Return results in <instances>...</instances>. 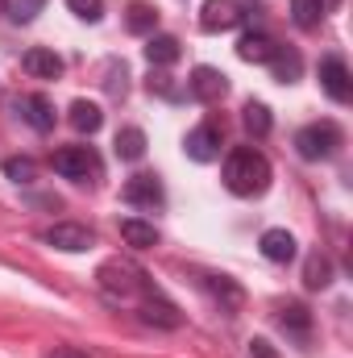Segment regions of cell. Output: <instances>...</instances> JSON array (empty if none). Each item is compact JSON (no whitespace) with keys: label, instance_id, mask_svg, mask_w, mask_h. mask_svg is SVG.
<instances>
[{"label":"cell","instance_id":"cell-1","mask_svg":"<svg viewBox=\"0 0 353 358\" xmlns=\"http://www.w3.org/2000/svg\"><path fill=\"white\" fill-rule=\"evenodd\" d=\"M270 176L274 171H270L266 155L254 150V146H237L225 159V187L233 196H262L266 187H270Z\"/></svg>","mask_w":353,"mask_h":358},{"label":"cell","instance_id":"cell-2","mask_svg":"<svg viewBox=\"0 0 353 358\" xmlns=\"http://www.w3.org/2000/svg\"><path fill=\"white\" fill-rule=\"evenodd\" d=\"M96 279H100V287L112 296V300H142L154 283H150V275L137 267V263H129V259H108L104 267L96 271Z\"/></svg>","mask_w":353,"mask_h":358},{"label":"cell","instance_id":"cell-3","mask_svg":"<svg viewBox=\"0 0 353 358\" xmlns=\"http://www.w3.org/2000/svg\"><path fill=\"white\" fill-rule=\"evenodd\" d=\"M337 146H341V129H337L333 121H316V125H303V129L295 134V150H299V159H308V163L333 159Z\"/></svg>","mask_w":353,"mask_h":358},{"label":"cell","instance_id":"cell-4","mask_svg":"<svg viewBox=\"0 0 353 358\" xmlns=\"http://www.w3.org/2000/svg\"><path fill=\"white\" fill-rule=\"evenodd\" d=\"M54 171L63 179L88 183L91 176H100V159L91 155V146H63V150H54Z\"/></svg>","mask_w":353,"mask_h":358},{"label":"cell","instance_id":"cell-5","mask_svg":"<svg viewBox=\"0 0 353 358\" xmlns=\"http://www.w3.org/2000/svg\"><path fill=\"white\" fill-rule=\"evenodd\" d=\"M42 242H46V246H54V250H63V255H84V250L96 246V234H91L88 225L59 221V225H50V229L42 234Z\"/></svg>","mask_w":353,"mask_h":358},{"label":"cell","instance_id":"cell-6","mask_svg":"<svg viewBox=\"0 0 353 358\" xmlns=\"http://www.w3.org/2000/svg\"><path fill=\"white\" fill-rule=\"evenodd\" d=\"M220 146H225V134H220V125H212V121L195 125V129L183 138V150H187V159H195V163L220 159Z\"/></svg>","mask_w":353,"mask_h":358},{"label":"cell","instance_id":"cell-7","mask_svg":"<svg viewBox=\"0 0 353 358\" xmlns=\"http://www.w3.org/2000/svg\"><path fill=\"white\" fill-rule=\"evenodd\" d=\"M241 21H246V13H241L237 0H204V8H200V29L204 34H225V29H237Z\"/></svg>","mask_w":353,"mask_h":358},{"label":"cell","instance_id":"cell-8","mask_svg":"<svg viewBox=\"0 0 353 358\" xmlns=\"http://www.w3.org/2000/svg\"><path fill=\"white\" fill-rule=\"evenodd\" d=\"M320 88L329 92V100H337V104H350V96H353V76H350V67H345V59H341V55H329V59H320Z\"/></svg>","mask_w":353,"mask_h":358},{"label":"cell","instance_id":"cell-9","mask_svg":"<svg viewBox=\"0 0 353 358\" xmlns=\"http://www.w3.org/2000/svg\"><path fill=\"white\" fill-rule=\"evenodd\" d=\"M121 200L125 204H133V208H158L167 196H163V179L158 176H133V179H125V187H121Z\"/></svg>","mask_w":353,"mask_h":358},{"label":"cell","instance_id":"cell-10","mask_svg":"<svg viewBox=\"0 0 353 358\" xmlns=\"http://www.w3.org/2000/svg\"><path fill=\"white\" fill-rule=\"evenodd\" d=\"M187 92H191L200 104H216V100H225L229 80H225V71H216V67H195L191 80H187Z\"/></svg>","mask_w":353,"mask_h":358},{"label":"cell","instance_id":"cell-11","mask_svg":"<svg viewBox=\"0 0 353 358\" xmlns=\"http://www.w3.org/2000/svg\"><path fill=\"white\" fill-rule=\"evenodd\" d=\"M142 321H150V325H163V329H179L183 325V317H179V308L158 292V287H150L146 296H142Z\"/></svg>","mask_w":353,"mask_h":358},{"label":"cell","instance_id":"cell-12","mask_svg":"<svg viewBox=\"0 0 353 358\" xmlns=\"http://www.w3.org/2000/svg\"><path fill=\"white\" fill-rule=\"evenodd\" d=\"M17 113L38 129V134H50L54 129V121H59V113H54V104H50V96H42V92H33V96H21L17 100Z\"/></svg>","mask_w":353,"mask_h":358},{"label":"cell","instance_id":"cell-13","mask_svg":"<svg viewBox=\"0 0 353 358\" xmlns=\"http://www.w3.org/2000/svg\"><path fill=\"white\" fill-rule=\"evenodd\" d=\"M21 67H25V76H33V80H59V76H63V59H59L54 50H46V46L25 50Z\"/></svg>","mask_w":353,"mask_h":358},{"label":"cell","instance_id":"cell-14","mask_svg":"<svg viewBox=\"0 0 353 358\" xmlns=\"http://www.w3.org/2000/svg\"><path fill=\"white\" fill-rule=\"evenodd\" d=\"M270 55H274V38L262 34V29H246L237 38V59L241 63H270Z\"/></svg>","mask_w":353,"mask_h":358},{"label":"cell","instance_id":"cell-15","mask_svg":"<svg viewBox=\"0 0 353 358\" xmlns=\"http://www.w3.org/2000/svg\"><path fill=\"white\" fill-rule=\"evenodd\" d=\"M204 287L216 296L220 313H237V308H241V300H246V292H241L229 275H204Z\"/></svg>","mask_w":353,"mask_h":358},{"label":"cell","instance_id":"cell-16","mask_svg":"<svg viewBox=\"0 0 353 358\" xmlns=\"http://www.w3.org/2000/svg\"><path fill=\"white\" fill-rule=\"evenodd\" d=\"M258 250H262V259H270V263H291L295 259V238L287 229H266Z\"/></svg>","mask_w":353,"mask_h":358},{"label":"cell","instance_id":"cell-17","mask_svg":"<svg viewBox=\"0 0 353 358\" xmlns=\"http://www.w3.org/2000/svg\"><path fill=\"white\" fill-rule=\"evenodd\" d=\"M121 238H125V246H133V250L158 246V229H154L150 221H137V217H125V221H121Z\"/></svg>","mask_w":353,"mask_h":358},{"label":"cell","instance_id":"cell-18","mask_svg":"<svg viewBox=\"0 0 353 358\" xmlns=\"http://www.w3.org/2000/svg\"><path fill=\"white\" fill-rule=\"evenodd\" d=\"M146 59H150V67H171L179 59V38H171V34H150L146 38Z\"/></svg>","mask_w":353,"mask_h":358},{"label":"cell","instance_id":"cell-19","mask_svg":"<svg viewBox=\"0 0 353 358\" xmlns=\"http://www.w3.org/2000/svg\"><path fill=\"white\" fill-rule=\"evenodd\" d=\"M270 71H274V80H278V84H295V80H299V71H303V59H299L295 50L274 46V55H270Z\"/></svg>","mask_w":353,"mask_h":358},{"label":"cell","instance_id":"cell-20","mask_svg":"<svg viewBox=\"0 0 353 358\" xmlns=\"http://www.w3.org/2000/svg\"><path fill=\"white\" fill-rule=\"evenodd\" d=\"M112 150H117V159H125V163H137V159L146 155V134H142L137 125H125V129L117 134Z\"/></svg>","mask_w":353,"mask_h":358},{"label":"cell","instance_id":"cell-21","mask_svg":"<svg viewBox=\"0 0 353 358\" xmlns=\"http://www.w3.org/2000/svg\"><path fill=\"white\" fill-rule=\"evenodd\" d=\"M125 25H129V34H154V25H158V8L146 4V0H133L129 13H125Z\"/></svg>","mask_w":353,"mask_h":358},{"label":"cell","instance_id":"cell-22","mask_svg":"<svg viewBox=\"0 0 353 358\" xmlns=\"http://www.w3.org/2000/svg\"><path fill=\"white\" fill-rule=\"evenodd\" d=\"M71 125H75L80 134H96V129L104 125L100 104H96V100H75V104H71Z\"/></svg>","mask_w":353,"mask_h":358},{"label":"cell","instance_id":"cell-23","mask_svg":"<svg viewBox=\"0 0 353 358\" xmlns=\"http://www.w3.org/2000/svg\"><path fill=\"white\" fill-rule=\"evenodd\" d=\"M278 325H283L287 334H295V338H308V334H312V313H308L303 304H283Z\"/></svg>","mask_w":353,"mask_h":358},{"label":"cell","instance_id":"cell-24","mask_svg":"<svg viewBox=\"0 0 353 358\" xmlns=\"http://www.w3.org/2000/svg\"><path fill=\"white\" fill-rule=\"evenodd\" d=\"M303 283H308L312 292L329 287V283H333V263H329L324 255H308V263H303Z\"/></svg>","mask_w":353,"mask_h":358},{"label":"cell","instance_id":"cell-25","mask_svg":"<svg viewBox=\"0 0 353 358\" xmlns=\"http://www.w3.org/2000/svg\"><path fill=\"white\" fill-rule=\"evenodd\" d=\"M320 17H324V4L320 0H291V21L299 29H316Z\"/></svg>","mask_w":353,"mask_h":358},{"label":"cell","instance_id":"cell-26","mask_svg":"<svg viewBox=\"0 0 353 358\" xmlns=\"http://www.w3.org/2000/svg\"><path fill=\"white\" fill-rule=\"evenodd\" d=\"M241 121H246V129H250L254 138H266V134H270V125H274V117H270V108H266L262 100H250Z\"/></svg>","mask_w":353,"mask_h":358},{"label":"cell","instance_id":"cell-27","mask_svg":"<svg viewBox=\"0 0 353 358\" xmlns=\"http://www.w3.org/2000/svg\"><path fill=\"white\" fill-rule=\"evenodd\" d=\"M4 176L13 183H33L38 179V163L25 159V155H13V159H4Z\"/></svg>","mask_w":353,"mask_h":358},{"label":"cell","instance_id":"cell-28","mask_svg":"<svg viewBox=\"0 0 353 358\" xmlns=\"http://www.w3.org/2000/svg\"><path fill=\"white\" fill-rule=\"evenodd\" d=\"M67 8H71L80 21H88V25H96V21L104 17V0H67Z\"/></svg>","mask_w":353,"mask_h":358},{"label":"cell","instance_id":"cell-29","mask_svg":"<svg viewBox=\"0 0 353 358\" xmlns=\"http://www.w3.org/2000/svg\"><path fill=\"white\" fill-rule=\"evenodd\" d=\"M42 4H46V0H17V4H13V21H17V25H25V21H33Z\"/></svg>","mask_w":353,"mask_h":358},{"label":"cell","instance_id":"cell-30","mask_svg":"<svg viewBox=\"0 0 353 358\" xmlns=\"http://www.w3.org/2000/svg\"><path fill=\"white\" fill-rule=\"evenodd\" d=\"M150 92H158V96H167V100H175V96H179L167 71H154V76H150Z\"/></svg>","mask_w":353,"mask_h":358},{"label":"cell","instance_id":"cell-31","mask_svg":"<svg viewBox=\"0 0 353 358\" xmlns=\"http://www.w3.org/2000/svg\"><path fill=\"white\" fill-rule=\"evenodd\" d=\"M42 358H91V355H84V350H75V346H54V350H46Z\"/></svg>","mask_w":353,"mask_h":358},{"label":"cell","instance_id":"cell-32","mask_svg":"<svg viewBox=\"0 0 353 358\" xmlns=\"http://www.w3.org/2000/svg\"><path fill=\"white\" fill-rule=\"evenodd\" d=\"M250 355H254V358H274V350H270V342H266V338H254V342H250Z\"/></svg>","mask_w":353,"mask_h":358},{"label":"cell","instance_id":"cell-33","mask_svg":"<svg viewBox=\"0 0 353 358\" xmlns=\"http://www.w3.org/2000/svg\"><path fill=\"white\" fill-rule=\"evenodd\" d=\"M320 4H324V13H329V8H333V4H337V0H320Z\"/></svg>","mask_w":353,"mask_h":358},{"label":"cell","instance_id":"cell-34","mask_svg":"<svg viewBox=\"0 0 353 358\" xmlns=\"http://www.w3.org/2000/svg\"><path fill=\"white\" fill-rule=\"evenodd\" d=\"M0 13H4V0H0Z\"/></svg>","mask_w":353,"mask_h":358}]
</instances>
